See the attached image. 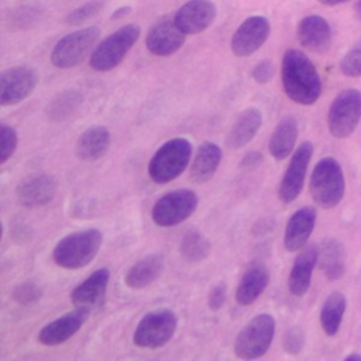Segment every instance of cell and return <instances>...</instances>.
<instances>
[{"mask_svg": "<svg viewBox=\"0 0 361 361\" xmlns=\"http://www.w3.org/2000/svg\"><path fill=\"white\" fill-rule=\"evenodd\" d=\"M282 86L286 96L298 104H313L322 93L320 76L312 61L298 49H288L282 58Z\"/></svg>", "mask_w": 361, "mask_h": 361, "instance_id": "cell-1", "label": "cell"}, {"mask_svg": "<svg viewBox=\"0 0 361 361\" xmlns=\"http://www.w3.org/2000/svg\"><path fill=\"white\" fill-rule=\"evenodd\" d=\"M103 234L97 228H85L62 237L52 250L55 265L63 269H80L97 255Z\"/></svg>", "mask_w": 361, "mask_h": 361, "instance_id": "cell-2", "label": "cell"}, {"mask_svg": "<svg viewBox=\"0 0 361 361\" xmlns=\"http://www.w3.org/2000/svg\"><path fill=\"white\" fill-rule=\"evenodd\" d=\"M192 144L185 137L171 138L164 142L152 155L148 164V175L158 185L176 179L189 165Z\"/></svg>", "mask_w": 361, "mask_h": 361, "instance_id": "cell-3", "label": "cell"}, {"mask_svg": "<svg viewBox=\"0 0 361 361\" xmlns=\"http://www.w3.org/2000/svg\"><path fill=\"white\" fill-rule=\"evenodd\" d=\"M309 190L313 202L322 209L336 207L345 190L343 169L333 157L322 158L310 175Z\"/></svg>", "mask_w": 361, "mask_h": 361, "instance_id": "cell-4", "label": "cell"}, {"mask_svg": "<svg viewBox=\"0 0 361 361\" xmlns=\"http://www.w3.org/2000/svg\"><path fill=\"white\" fill-rule=\"evenodd\" d=\"M275 319L271 313L254 316L235 336L234 354L241 360H257L262 357L272 344L275 336Z\"/></svg>", "mask_w": 361, "mask_h": 361, "instance_id": "cell-5", "label": "cell"}, {"mask_svg": "<svg viewBox=\"0 0 361 361\" xmlns=\"http://www.w3.org/2000/svg\"><path fill=\"white\" fill-rule=\"evenodd\" d=\"M178 327V316L171 309H155L145 313L138 322L133 343L140 348L157 350L166 345Z\"/></svg>", "mask_w": 361, "mask_h": 361, "instance_id": "cell-6", "label": "cell"}, {"mask_svg": "<svg viewBox=\"0 0 361 361\" xmlns=\"http://www.w3.org/2000/svg\"><path fill=\"white\" fill-rule=\"evenodd\" d=\"M141 28L135 24H127L106 37L90 54V68L97 72L114 69L126 58L140 37Z\"/></svg>", "mask_w": 361, "mask_h": 361, "instance_id": "cell-7", "label": "cell"}, {"mask_svg": "<svg viewBox=\"0 0 361 361\" xmlns=\"http://www.w3.org/2000/svg\"><path fill=\"white\" fill-rule=\"evenodd\" d=\"M199 197L190 189H175L161 196L151 210L152 221L159 227H173L188 220L197 209Z\"/></svg>", "mask_w": 361, "mask_h": 361, "instance_id": "cell-8", "label": "cell"}, {"mask_svg": "<svg viewBox=\"0 0 361 361\" xmlns=\"http://www.w3.org/2000/svg\"><path fill=\"white\" fill-rule=\"evenodd\" d=\"M361 120V92L345 89L336 96L329 109V131L336 138H347Z\"/></svg>", "mask_w": 361, "mask_h": 361, "instance_id": "cell-9", "label": "cell"}, {"mask_svg": "<svg viewBox=\"0 0 361 361\" xmlns=\"http://www.w3.org/2000/svg\"><path fill=\"white\" fill-rule=\"evenodd\" d=\"M99 35L100 30L93 25L65 35L55 44L51 52L52 65L59 69L76 66L90 52Z\"/></svg>", "mask_w": 361, "mask_h": 361, "instance_id": "cell-10", "label": "cell"}, {"mask_svg": "<svg viewBox=\"0 0 361 361\" xmlns=\"http://www.w3.org/2000/svg\"><path fill=\"white\" fill-rule=\"evenodd\" d=\"M312 155L313 144L310 141H303L295 149L278 188V197L282 203H292L300 195Z\"/></svg>", "mask_w": 361, "mask_h": 361, "instance_id": "cell-11", "label": "cell"}, {"mask_svg": "<svg viewBox=\"0 0 361 361\" xmlns=\"http://www.w3.org/2000/svg\"><path fill=\"white\" fill-rule=\"evenodd\" d=\"M186 34L178 27L173 16H164L149 28L145 45L157 56H169L175 54L185 42Z\"/></svg>", "mask_w": 361, "mask_h": 361, "instance_id": "cell-12", "label": "cell"}, {"mask_svg": "<svg viewBox=\"0 0 361 361\" xmlns=\"http://www.w3.org/2000/svg\"><path fill=\"white\" fill-rule=\"evenodd\" d=\"M37 73L28 66H14L1 73L0 104L14 106L25 100L37 86Z\"/></svg>", "mask_w": 361, "mask_h": 361, "instance_id": "cell-13", "label": "cell"}, {"mask_svg": "<svg viewBox=\"0 0 361 361\" xmlns=\"http://www.w3.org/2000/svg\"><path fill=\"white\" fill-rule=\"evenodd\" d=\"M269 21L262 16L248 17L235 30L231 38V51L235 56L244 58L258 51L269 35Z\"/></svg>", "mask_w": 361, "mask_h": 361, "instance_id": "cell-14", "label": "cell"}, {"mask_svg": "<svg viewBox=\"0 0 361 361\" xmlns=\"http://www.w3.org/2000/svg\"><path fill=\"white\" fill-rule=\"evenodd\" d=\"M89 309L75 307L61 317L47 323L38 333V341L42 345L54 347L73 337L89 317Z\"/></svg>", "mask_w": 361, "mask_h": 361, "instance_id": "cell-15", "label": "cell"}, {"mask_svg": "<svg viewBox=\"0 0 361 361\" xmlns=\"http://www.w3.org/2000/svg\"><path fill=\"white\" fill-rule=\"evenodd\" d=\"M56 195V180L49 173H35L24 178L16 188L18 203L28 209L48 204Z\"/></svg>", "mask_w": 361, "mask_h": 361, "instance_id": "cell-16", "label": "cell"}, {"mask_svg": "<svg viewBox=\"0 0 361 361\" xmlns=\"http://www.w3.org/2000/svg\"><path fill=\"white\" fill-rule=\"evenodd\" d=\"M175 23L186 34L206 30L216 17V6L210 0H189L175 14Z\"/></svg>", "mask_w": 361, "mask_h": 361, "instance_id": "cell-17", "label": "cell"}, {"mask_svg": "<svg viewBox=\"0 0 361 361\" xmlns=\"http://www.w3.org/2000/svg\"><path fill=\"white\" fill-rule=\"evenodd\" d=\"M316 224V210L312 206L298 209L288 220L283 234V245L286 251H300L313 233Z\"/></svg>", "mask_w": 361, "mask_h": 361, "instance_id": "cell-18", "label": "cell"}, {"mask_svg": "<svg viewBox=\"0 0 361 361\" xmlns=\"http://www.w3.org/2000/svg\"><path fill=\"white\" fill-rule=\"evenodd\" d=\"M317 261L319 248L316 245H305L299 251L288 276V289L293 296H303L309 290Z\"/></svg>", "mask_w": 361, "mask_h": 361, "instance_id": "cell-19", "label": "cell"}, {"mask_svg": "<svg viewBox=\"0 0 361 361\" xmlns=\"http://www.w3.org/2000/svg\"><path fill=\"white\" fill-rule=\"evenodd\" d=\"M110 281L109 268H99L92 272L82 283L73 288L71 293V302L75 307L89 309L99 305L107 290Z\"/></svg>", "mask_w": 361, "mask_h": 361, "instance_id": "cell-20", "label": "cell"}, {"mask_svg": "<svg viewBox=\"0 0 361 361\" xmlns=\"http://www.w3.org/2000/svg\"><path fill=\"white\" fill-rule=\"evenodd\" d=\"M269 283V271L264 264L250 265L235 288V302L240 306L252 305L267 289Z\"/></svg>", "mask_w": 361, "mask_h": 361, "instance_id": "cell-21", "label": "cell"}, {"mask_svg": "<svg viewBox=\"0 0 361 361\" xmlns=\"http://www.w3.org/2000/svg\"><path fill=\"white\" fill-rule=\"evenodd\" d=\"M110 141V131L104 126H92L78 137L75 155L85 162L97 161L107 152Z\"/></svg>", "mask_w": 361, "mask_h": 361, "instance_id": "cell-22", "label": "cell"}, {"mask_svg": "<svg viewBox=\"0 0 361 361\" xmlns=\"http://www.w3.org/2000/svg\"><path fill=\"white\" fill-rule=\"evenodd\" d=\"M262 126V113L257 107H248L243 110L235 121L233 123L226 144L231 149H240L245 147L248 142L252 141V138L257 135Z\"/></svg>", "mask_w": 361, "mask_h": 361, "instance_id": "cell-23", "label": "cell"}, {"mask_svg": "<svg viewBox=\"0 0 361 361\" xmlns=\"http://www.w3.org/2000/svg\"><path fill=\"white\" fill-rule=\"evenodd\" d=\"M164 271V257L161 254H148L133 264L124 275V283L130 289H144L152 285Z\"/></svg>", "mask_w": 361, "mask_h": 361, "instance_id": "cell-24", "label": "cell"}, {"mask_svg": "<svg viewBox=\"0 0 361 361\" xmlns=\"http://www.w3.org/2000/svg\"><path fill=\"white\" fill-rule=\"evenodd\" d=\"M298 38L305 48L313 52H324L331 42V31L324 18L309 16L299 23Z\"/></svg>", "mask_w": 361, "mask_h": 361, "instance_id": "cell-25", "label": "cell"}, {"mask_svg": "<svg viewBox=\"0 0 361 361\" xmlns=\"http://www.w3.org/2000/svg\"><path fill=\"white\" fill-rule=\"evenodd\" d=\"M221 158L223 151L217 144L212 141H204L203 144H200L190 166L192 180L195 183L209 182L214 176L221 162Z\"/></svg>", "mask_w": 361, "mask_h": 361, "instance_id": "cell-26", "label": "cell"}, {"mask_svg": "<svg viewBox=\"0 0 361 361\" xmlns=\"http://www.w3.org/2000/svg\"><path fill=\"white\" fill-rule=\"evenodd\" d=\"M296 138H298L296 120L293 117L282 118L271 134V138L268 142L269 154L278 161L288 158L293 151Z\"/></svg>", "mask_w": 361, "mask_h": 361, "instance_id": "cell-27", "label": "cell"}, {"mask_svg": "<svg viewBox=\"0 0 361 361\" xmlns=\"http://www.w3.org/2000/svg\"><path fill=\"white\" fill-rule=\"evenodd\" d=\"M320 269L329 281L340 279L345 272L344 247L337 238H326L319 247Z\"/></svg>", "mask_w": 361, "mask_h": 361, "instance_id": "cell-28", "label": "cell"}, {"mask_svg": "<svg viewBox=\"0 0 361 361\" xmlns=\"http://www.w3.org/2000/svg\"><path fill=\"white\" fill-rule=\"evenodd\" d=\"M347 307V299L341 292H331L320 310V324L327 336H336Z\"/></svg>", "mask_w": 361, "mask_h": 361, "instance_id": "cell-29", "label": "cell"}, {"mask_svg": "<svg viewBox=\"0 0 361 361\" xmlns=\"http://www.w3.org/2000/svg\"><path fill=\"white\" fill-rule=\"evenodd\" d=\"M83 97L76 90H66L55 96L47 106L45 114L49 121L61 123L69 118L80 107Z\"/></svg>", "mask_w": 361, "mask_h": 361, "instance_id": "cell-30", "label": "cell"}, {"mask_svg": "<svg viewBox=\"0 0 361 361\" xmlns=\"http://www.w3.org/2000/svg\"><path fill=\"white\" fill-rule=\"evenodd\" d=\"M210 251L212 243L209 241V238L195 228L188 230L179 244V252L182 258L193 264L204 261L210 255Z\"/></svg>", "mask_w": 361, "mask_h": 361, "instance_id": "cell-31", "label": "cell"}, {"mask_svg": "<svg viewBox=\"0 0 361 361\" xmlns=\"http://www.w3.org/2000/svg\"><path fill=\"white\" fill-rule=\"evenodd\" d=\"M42 288L32 281H25L16 285L11 290V299L20 306H31L41 300Z\"/></svg>", "mask_w": 361, "mask_h": 361, "instance_id": "cell-32", "label": "cell"}, {"mask_svg": "<svg viewBox=\"0 0 361 361\" xmlns=\"http://www.w3.org/2000/svg\"><path fill=\"white\" fill-rule=\"evenodd\" d=\"M305 343H306V336L300 326L289 327L282 337V348L286 354H290V355L299 354L303 350Z\"/></svg>", "mask_w": 361, "mask_h": 361, "instance_id": "cell-33", "label": "cell"}, {"mask_svg": "<svg viewBox=\"0 0 361 361\" xmlns=\"http://www.w3.org/2000/svg\"><path fill=\"white\" fill-rule=\"evenodd\" d=\"M0 140H1V148H0V164L7 162L11 155L16 152L17 149V144H18V137H17V131L7 126V124H1L0 128Z\"/></svg>", "mask_w": 361, "mask_h": 361, "instance_id": "cell-34", "label": "cell"}, {"mask_svg": "<svg viewBox=\"0 0 361 361\" xmlns=\"http://www.w3.org/2000/svg\"><path fill=\"white\" fill-rule=\"evenodd\" d=\"M340 69L347 76H361V41L343 56Z\"/></svg>", "mask_w": 361, "mask_h": 361, "instance_id": "cell-35", "label": "cell"}, {"mask_svg": "<svg viewBox=\"0 0 361 361\" xmlns=\"http://www.w3.org/2000/svg\"><path fill=\"white\" fill-rule=\"evenodd\" d=\"M227 299V285L224 282L214 283L207 293V307L212 312L220 310Z\"/></svg>", "mask_w": 361, "mask_h": 361, "instance_id": "cell-36", "label": "cell"}, {"mask_svg": "<svg viewBox=\"0 0 361 361\" xmlns=\"http://www.w3.org/2000/svg\"><path fill=\"white\" fill-rule=\"evenodd\" d=\"M100 6H102V3H100V1L89 3V4L83 6V7H80V8L75 10V11H72V13L68 16V18H66V20H68L71 24H79V23H83V21H86L87 18L93 17V16L99 11Z\"/></svg>", "mask_w": 361, "mask_h": 361, "instance_id": "cell-37", "label": "cell"}, {"mask_svg": "<svg viewBox=\"0 0 361 361\" xmlns=\"http://www.w3.org/2000/svg\"><path fill=\"white\" fill-rule=\"evenodd\" d=\"M274 75V65L269 59H264L259 63H257L252 69V79L259 83H268Z\"/></svg>", "mask_w": 361, "mask_h": 361, "instance_id": "cell-38", "label": "cell"}, {"mask_svg": "<svg viewBox=\"0 0 361 361\" xmlns=\"http://www.w3.org/2000/svg\"><path fill=\"white\" fill-rule=\"evenodd\" d=\"M262 154L258 152V151H251L248 154L244 155L240 166L241 168H245V169H252L255 166H258L261 162H262Z\"/></svg>", "mask_w": 361, "mask_h": 361, "instance_id": "cell-39", "label": "cell"}, {"mask_svg": "<svg viewBox=\"0 0 361 361\" xmlns=\"http://www.w3.org/2000/svg\"><path fill=\"white\" fill-rule=\"evenodd\" d=\"M319 1L326 4V6H336V4H340V3H345L348 0H319Z\"/></svg>", "mask_w": 361, "mask_h": 361, "instance_id": "cell-40", "label": "cell"}, {"mask_svg": "<svg viewBox=\"0 0 361 361\" xmlns=\"http://www.w3.org/2000/svg\"><path fill=\"white\" fill-rule=\"evenodd\" d=\"M345 360H361V354H357V353L348 354V355L345 357Z\"/></svg>", "mask_w": 361, "mask_h": 361, "instance_id": "cell-41", "label": "cell"}, {"mask_svg": "<svg viewBox=\"0 0 361 361\" xmlns=\"http://www.w3.org/2000/svg\"><path fill=\"white\" fill-rule=\"evenodd\" d=\"M355 13H357V17L361 20V0H358L355 4Z\"/></svg>", "mask_w": 361, "mask_h": 361, "instance_id": "cell-42", "label": "cell"}]
</instances>
